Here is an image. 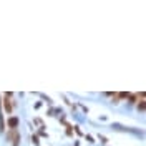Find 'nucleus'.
I'll list each match as a JSON object with an SVG mask.
<instances>
[{"label": "nucleus", "mask_w": 146, "mask_h": 146, "mask_svg": "<svg viewBox=\"0 0 146 146\" xmlns=\"http://www.w3.org/2000/svg\"><path fill=\"white\" fill-rule=\"evenodd\" d=\"M138 108L139 110H146V101H139V103H138Z\"/></svg>", "instance_id": "3"}, {"label": "nucleus", "mask_w": 146, "mask_h": 146, "mask_svg": "<svg viewBox=\"0 0 146 146\" xmlns=\"http://www.w3.org/2000/svg\"><path fill=\"white\" fill-rule=\"evenodd\" d=\"M3 105H5V110H7V113H10V111H12V105H10V93H7V95H5Z\"/></svg>", "instance_id": "1"}, {"label": "nucleus", "mask_w": 146, "mask_h": 146, "mask_svg": "<svg viewBox=\"0 0 146 146\" xmlns=\"http://www.w3.org/2000/svg\"><path fill=\"white\" fill-rule=\"evenodd\" d=\"M17 125H18V119L15 118V116H13V118H10V119H9V126L12 128V129H15V128H17Z\"/></svg>", "instance_id": "2"}, {"label": "nucleus", "mask_w": 146, "mask_h": 146, "mask_svg": "<svg viewBox=\"0 0 146 146\" xmlns=\"http://www.w3.org/2000/svg\"><path fill=\"white\" fill-rule=\"evenodd\" d=\"M141 96H145V98H146V93H143V95H141Z\"/></svg>", "instance_id": "4"}]
</instances>
